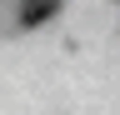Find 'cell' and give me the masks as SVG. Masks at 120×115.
<instances>
[{
  "mask_svg": "<svg viewBox=\"0 0 120 115\" xmlns=\"http://www.w3.org/2000/svg\"><path fill=\"white\" fill-rule=\"evenodd\" d=\"M60 10V0H25V10H20V25H45Z\"/></svg>",
  "mask_w": 120,
  "mask_h": 115,
  "instance_id": "obj_1",
  "label": "cell"
}]
</instances>
